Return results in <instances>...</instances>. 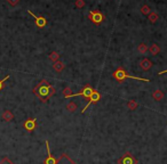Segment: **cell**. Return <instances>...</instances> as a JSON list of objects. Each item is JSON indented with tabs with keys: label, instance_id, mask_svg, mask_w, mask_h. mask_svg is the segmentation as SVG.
<instances>
[{
	"label": "cell",
	"instance_id": "cb8c5ba5",
	"mask_svg": "<svg viewBox=\"0 0 167 164\" xmlns=\"http://www.w3.org/2000/svg\"><path fill=\"white\" fill-rule=\"evenodd\" d=\"M71 91H72L71 90V88H64V90H63V95H64L65 98H69V96L72 94Z\"/></svg>",
	"mask_w": 167,
	"mask_h": 164
},
{
	"label": "cell",
	"instance_id": "ffe728a7",
	"mask_svg": "<svg viewBox=\"0 0 167 164\" xmlns=\"http://www.w3.org/2000/svg\"><path fill=\"white\" fill-rule=\"evenodd\" d=\"M137 50H139L141 54H145V52L149 50V47H148L145 43H140L139 47H137Z\"/></svg>",
	"mask_w": 167,
	"mask_h": 164
},
{
	"label": "cell",
	"instance_id": "8fae6325",
	"mask_svg": "<svg viewBox=\"0 0 167 164\" xmlns=\"http://www.w3.org/2000/svg\"><path fill=\"white\" fill-rule=\"evenodd\" d=\"M140 66L142 70H144V71H148L152 67V62L148 59V58H144V59H142L140 63Z\"/></svg>",
	"mask_w": 167,
	"mask_h": 164
},
{
	"label": "cell",
	"instance_id": "44dd1931",
	"mask_svg": "<svg viewBox=\"0 0 167 164\" xmlns=\"http://www.w3.org/2000/svg\"><path fill=\"white\" fill-rule=\"evenodd\" d=\"M141 13L144 14V15H149L151 13V9H150V7L148 5H143L142 8H141Z\"/></svg>",
	"mask_w": 167,
	"mask_h": 164
},
{
	"label": "cell",
	"instance_id": "4fadbf2b",
	"mask_svg": "<svg viewBox=\"0 0 167 164\" xmlns=\"http://www.w3.org/2000/svg\"><path fill=\"white\" fill-rule=\"evenodd\" d=\"M53 69L56 71L57 73H61L62 71L64 70V63L61 61H57V62H54L53 64Z\"/></svg>",
	"mask_w": 167,
	"mask_h": 164
},
{
	"label": "cell",
	"instance_id": "2e32d148",
	"mask_svg": "<svg viewBox=\"0 0 167 164\" xmlns=\"http://www.w3.org/2000/svg\"><path fill=\"white\" fill-rule=\"evenodd\" d=\"M139 107V103L136 100H128L127 102V108L129 111H135Z\"/></svg>",
	"mask_w": 167,
	"mask_h": 164
},
{
	"label": "cell",
	"instance_id": "ba28073f",
	"mask_svg": "<svg viewBox=\"0 0 167 164\" xmlns=\"http://www.w3.org/2000/svg\"><path fill=\"white\" fill-rule=\"evenodd\" d=\"M23 128L27 130V131H33L37 128V120H35V117L28 119L27 121L23 123Z\"/></svg>",
	"mask_w": 167,
	"mask_h": 164
},
{
	"label": "cell",
	"instance_id": "ac0fdd59",
	"mask_svg": "<svg viewBox=\"0 0 167 164\" xmlns=\"http://www.w3.org/2000/svg\"><path fill=\"white\" fill-rule=\"evenodd\" d=\"M49 59L50 61H53V62H57V61H60V54L57 52H52L50 54H49Z\"/></svg>",
	"mask_w": 167,
	"mask_h": 164
},
{
	"label": "cell",
	"instance_id": "d4e9b609",
	"mask_svg": "<svg viewBox=\"0 0 167 164\" xmlns=\"http://www.w3.org/2000/svg\"><path fill=\"white\" fill-rule=\"evenodd\" d=\"M0 164H14V163L10 160H9L8 157H4L2 160L0 161Z\"/></svg>",
	"mask_w": 167,
	"mask_h": 164
},
{
	"label": "cell",
	"instance_id": "30bf717a",
	"mask_svg": "<svg viewBox=\"0 0 167 164\" xmlns=\"http://www.w3.org/2000/svg\"><path fill=\"white\" fill-rule=\"evenodd\" d=\"M56 164H77V163H76L75 161L71 160L66 154H62V155L57 159Z\"/></svg>",
	"mask_w": 167,
	"mask_h": 164
},
{
	"label": "cell",
	"instance_id": "277c9868",
	"mask_svg": "<svg viewBox=\"0 0 167 164\" xmlns=\"http://www.w3.org/2000/svg\"><path fill=\"white\" fill-rule=\"evenodd\" d=\"M93 92H94V89H93L89 84H87V86L84 87V89L81 91H79V92H77V94H71V95L69 96V98H71V97H76V96H83V97H85V98H87L88 99V98L92 96Z\"/></svg>",
	"mask_w": 167,
	"mask_h": 164
},
{
	"label": "cell",
	"instance_id": "6da1fadb",
	"mask_svg": "<svg viewBox=\"0 0 167 164\" xmlns=\"http://www.w3.org/2000/svg\"><path fill=\"white\" fill-rule=\"evenodd\" d=\"M56 92V89L54 88L47 80H41V81L33 88V94L39 98L43 103H46L47 100L53 97Z\"/></svg>",
	"mask_w": 167,
	"mask_h": 164
},
{
	"label": "cell",
	"instance_id": "484cf974",
	"mask_svg": "<svg viewBox=\"0 0 167 164\" xmlns=\"http://www.w3.org/2000/svg\"><path fill=\"white\" fill-rule=\"evenodd\" d=\"M7 2H8L10 6H16V5L20 2V0H7Z\"/></svg>",
	"mask_w": 167,
	"mask_h": 164
},
{
	"label": "cell",
	"instance_id": "3957f363",
	"mask_svg": "<svg viewBox=\"0 0 167 164\" xmlns=\"http://www.w3.org/2000/svg\"><path fill=\"white\" fill-rule=\"evenodd\" d=\"M88 18H89L94 24L98 25V24H101L102 22H103L104 16H103V14H102L100 10H92V12H89Z\"/></svg>",
	"mask_w": 167,
	"mask_h": 164
},
{
	"label": "cell",
	"instance_id": "7a4b0ae2",
	"mask_svg": "<svg viewBox=\"0 0 167 164\" xmlns=\"http://www.w3.org/2000/svg\"><path fill=\"white\" fill-rule=\"evenodd\" d=\"M112 77H113L118 82H121L124 81L125 79H134V80H139V81H143V82H150L149 79H144V78H139V77H133V75H129V74L126 73V71L123 70L121 67H119L117 69L116 71L113 72L112 74Z\"/></svg>",
	"mask_w": 167,
	"mask_h": 164
},
{
	"label": "cell",
	"instance_id": "7c38bea8",
	"mask_svg": "<svg viewBox=\"0 0 167 164\" xmlns=\"http://www.w3.org/2000/svg\"><path fill=\"white\" fill-rule=\"evenodd\" d=\"M151 96H152V98H154L156 102H160V100L164 99V92L161 90H159V89L154 90Z\"/></svg>",
	"mask_w": 167,
	"mask_h": 164
},
{
	"label": "cell",
	"instance_id": "8992f818",
	"mask_svg": "<svg viewBox=\"0 0 167 164\" xmlns=\"http://www.w3.org/2000/svg\"><path fill=\"white\" fill-rule=\"evenodd\" d=\"M118 164H137V160L131 153H125L123 157L118 161Z\"/></svg>",
	"mask_w": 167,
	"mask_h": 164
},
{
	"label": "cell",
	"instance_id": "9a60e30c",
	"mask_svg": "<svg viewBox=\"0 0 167 164\" xmlns=\"http://www.w3.org/2000/svg\"><path fill=\"white\" fill-rule=\"evenodd\" d=\"M149 50H150V54H151L152 56H156V55H158L159 52H160V47H159L157 43H154V45H151Z\"/></svg>",
	"mask_w": 167,
	"mask_h": 164
},
{
	"label": "cell",
	"instance_id": "52a82bcc",
	"mask_svg": "<svg viewBox=\"0 0 167 164\" xmlns=\"http://www.w3.org/2000/svg\"><path fill=\"white\" fill-rule=\"evenodd\" d=\"M28 13L30 14L32 17L35 18V25L38 26L39 29H43V27H45V26L47 25V20L44 17V16H35V14L32 13L31 10H28Z\"/></svg>",
	"mask_w": 167,
	"mask_h": 164
},
{
	"label": "cell",
	"instance_id": "7402d4cb",
	"mask_svg": "<svg viewBox=\"0 0 167 164\" xmlns=\"http://www.w3.org/2000/svg\"><path fill=\"white\" fill-rule=\"evenodd\" d=\"M8 79H9V75H6L4 79H0V91H1L5 88V82L7 81Z\"/></svg>",
	"mask_w": 167,
	"mask_h": 164
},
{
	"label": "cell",
	"instance_id": "e0dca14e",
	"mask_svg": "<svg viewBox=\"0 0 167 164\" xmlns=\"http://www.w3.org/2000/svg\"><path fill=\"white\" fill-rule=\"evenodd\" d=\"M148 18H149L150 23H156L159 20V15L157 13H150L148 15Z\"/></svg>",
	"mask_w": 167,
	"mask_h": 164
},
{
	"label": "cell",
	"instance_id": "603a6c76",
	"mask_svg": "<svg viewBox=\"0 0 167 164\" xmlns=\"http://www.w3.org/2000/svg\"><path fill=\"white\" fill-rule=\"evenodd\" d=\"M75 5L77 8H83L84 6H85V0H76Z\"/></svg>",
	"mask_w": 167,
	"mask_h": 164
},
{
	"label": "cell",
	"instance_id": "d6986e66",
	"mask_svg": "<svg viewBox=\"0 0 167 164\" xmlns=\"http://www.w3.org/2000/svg\"><path fill=\"white\" fill-rule=\"evenodd\" d=\"M65 108L68 109V111H69V112L73 113V112H76V111H77V104H75L73 102H71V103H69L68 105H66Z\"/></svg>",
	"mask_w": 167,
	"mask_h": 164
},
{
	"label": "cell",
	"instance_id": "5bb4252c",
	"mask_svg": "<svg viewBox=\"0 0 167 164\" xmlns=\"http://www.w3.org/2000/svg\"><path fill=\"white\" fill-rule=\"evenodd\" d=\"M1 117L4 119L5 121H7V122H10L12 120L14 119V114L10 111H8V109H6L4 113H2V115H1Z\"/></svg>",
	"mask_w": 167,
	"mask_h": 164
},
{
	"label": "cell",
	"instance_id": "5b68a950",
	"mask_svg": "<svg viewBox=\"0 0 167 164\" xmlns=\"http://www.w3.org/2000/svg\"><path fill=\"white\" fill-rule=\"evenodd\" d=\"M101 99V95H100V92L98 91H96V90H94V92L92 94V96L88 98V103L86 104V106L81 109V113H85L86 112V109H87L92 104H95V103H97L98 100Z\"/></svg>",
	"mask_w": 167,
	"mask_h": 164
},
{
	"label": "cell",
	"instance_id": "9c48e42d",
	"mask_svg": "<svg viewBox=\"0 0 167 164\" xmlns=\"http://www.w3.org/2000/svg\"><path fill=\"white\" fill-rule=\"evenodd\" d=\"M46 148H47V157H46V160L44 161V164H56L57 159L56 157H54V156L50 154L48 140H46Z\"/></svg>",
	"mask_w": 167,
	"mask_h": 164
}]
</instances>
